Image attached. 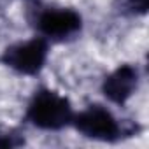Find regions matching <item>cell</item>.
I'll use <instances>...</instances> for the list:
<instances>
[{
    "label": "cell",
    "mask_w": 149,
    "mask_h": 149,
    "mask_svg": "<svg viewBox=\"0 0 149 149\" xmlns=\"http://www.w3.org/2000/svg\"><path fill=\"white\" fill-rule=\"evenodd\" d=\"M28 25L33 28L35 35L46 39L49 44H63L77 39L83 33L84 19L83 14L65 6L44 4L35 0L26 11Z\"/></svg>",
    "instance_id": "obj_1"
},
{
    "label": "cell",
    "mask_w": 149,
    "mask_h": 149,
    "mask_svg": "<svg viewBox=\"0 0 149 149\" xmlns=\"http://www.w3.org/2000/svg\"><path fill=\"white\" fill-rule=\"evenodd\" d=\"M76 114L68 97L49 86H39L28 98L23 119L40 132H61L72 126Z\"/></svg>",
    "instance_id": "obj_2"
},
{
    "label": "cell",
    "mask_w": 149,
    "mask_h": 149,
    "mask_svg": "<svg viewBox=\"0 0 149 149\" xmlns=\"http://www.w3.org/2000/svg\"><path fill=\"white\" fill-rule=\"evenodd\" d=\"M72 128L81 137L102 144H116L125 137H132L126 125L105 104H90L84 109L76 111Z\"/></svg>",
    "instance_id": "obj_3"
},
{
    "label": "cell",
    "mask_w": 149,
    "mask_h": 149,
    "mask_svg": "<svg viewBox=\"0 0 149 149\" xmlns=\"http://www.w3.org/2000/svg\"><path fill=\"white\" fill-rule=\"evenodd\" d=\"M51 54V44L39 37H28L11 42L0 53V63L11 72L25 77H35L46 68Z\"/></svg>",
    "instance_id": "obj_4"
},
{
    "label": "cell",
    "mask_w": 149,
    "mask_h": 149,
    "mask_svg": "<svg viewBox=\"0 0 149 149\" xmlns=\"http://www.w3.org/2000/svg\"><path fill=\"white\" fill-rule=\"evenodd\" d=\"M140 68L133 63H121L102 79L100 93L111 105H126L140 86Z\"/></svg>",
    "instance_id": "obj_5"
},
{
    "label": "cell",
    "mask_w": 149,
    "mask_h": 149,
    "mask_svg": "<svg viewBox=\"0 0 149 149\" xmlns=\"http://www.w3.org/2000/svg\"><path fill=\"white\" fill-rule=\"evenodd\" d=\"M25 135L13 126H0V147L2 149H14L25 146Z\"/></svg>",
    "instance_id": "obj_6"
},
{
    "label": "cell",
    "mask_w": 149,
    "mask_h": 149,
    "mask_svg": "<svg viewBox=\"0 0 149 149\" xmlns=\"http://www.w3.org/2000/svg\"><path fill=\"white\" fill-rule=\"evenodd\" d=\"M121 6L132 14H146L149 7V0H121Z\"/></svg>",
    "instance_id": "obj_7"
}]
</instances>
